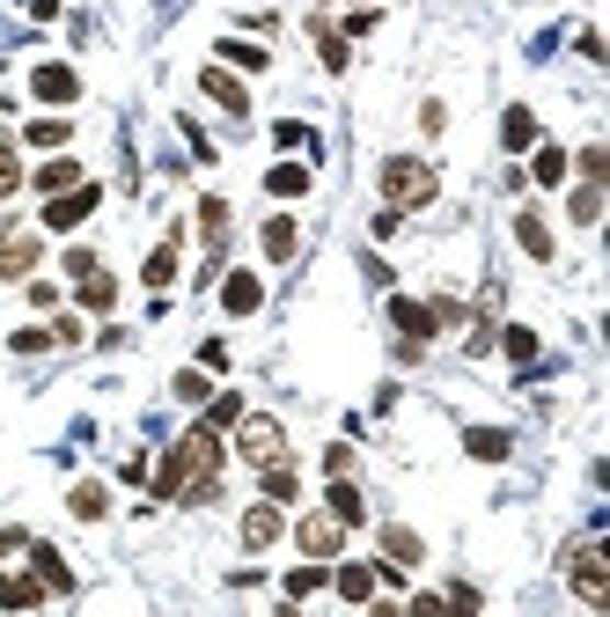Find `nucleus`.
Here are the masks:
<instances>
[{
    "label": "nucleus",
    "instance_id": "obj_17",
    "mask_svg": "<svg viewBox=\"0 0 610 617\" xmlns=\"http://www.w3.org/2000/svg\"><path fill=\"white\" fill-rule=\"evenodd\" d=\"M37 603H45L37 573H0V610H37Z\"/></svg>",
    "mask_w": 610,
    "mask_h": 617
},
{
    "label": "nucleus",
    "instance_id": "obj_32",
    "mask_svg": "<svg viewBox=\"0 0 610 617\" xmlns=\"http://www.w3.org/2000/svg\"><path fill=\"white\" fill-rule=\"evenodd\" d=\"M566 214H574L581 228H596V221H603V184H581V192L566 198Z\"/></svg>",
    "mask_w": 610,
    "mask_h": 617
},
{
    "label": "nucleus",
    "instance_id": "obj_20",
    "mask_svg": "<svg viewBox=\"0 0 610 617\" xmlns=\"http://www.w3.org/2000/svg\"><path fill=\"white\" fill-rule=\"evenodd\" d=\"M74 184H89V176H81V162H74V155H52L45 170H37V192H45V198L74 192Z\"/></svg>",
    "mask_w": 610,
    "mask_h": 617
},
{
    "label": "nucleus",
    "instance_id": "obj_34",
    "mask_svg": "<svg viewBox=\"0 0 610 617\" xmlns=\"http://www.w3.org/2000/svg\"><path fill=\"white\" fill-rule=\"evenodd\" d=\"M221 59H228V67H244V75H266V52L244 45V37H221Z\"/></svg>",
    "mask_w": 610,
    "mask_h": 617
},
{
    "label": "nucleus",
    "instance_id": "obj_18",
    "mask_svg": "<svg viewBox=\"0 0 610 617\" xmlns=\"http://www.w3.org/2000/svg\"><path fill=\"white\" fill-rule=\"evenodd\" d=\"M258 243H266V258H272V265H287L294 250H302V228H294L287 214H272V221L258 228Z\"/></svg>",
    "mask_w": 610,
    "mask_h": 617
},
{
    "label": "nucleus",
    "instance_id": "obj_19",
    "mask_svg": "<svg viewBox=\"0 0 610 617\" xmlns=\"http://www.w3.org/2000/svg\"><path fill=\"white\" fill-rule=\"evenodd\" d=\"M309 184H317V170H309V162H272V170H266V192L272 198H302Z\"/></svg>",
    "mask_w": 610,
    "mask_h": 617
},
{
    "label": "nucleus",
    "instance_id": "obj_1",
    "mask_svg": "<svg viewBox=\"0 0 610 617\" xmlns=\"http://www.w3.org/2000/svg\"><path fill=\"white\" fill-rule=\"evenodd\" d=\"M221 464H228V448H221L214 426H184L162 456V470H147L155 478V500H184V507H206L221 493Z\"/></svg>",
    "mask_w": 610,
    "mask_h": 617
},
{
    "label": "nucleus",
    "instance_id": "obj_12",
    "mask_svg": "<svg viewBox=\"0 0 610 617\" xmlns=\"http://www.w3.org/2000/svg\"><path fill=\"white\" fill-rule=\"evenodd\" d=\"M391 323L405 331V346H427V339H434V309H427V301H405V295H397L391 301Z\"/></svg>",
    "mask_w": 610,
    "mask_h": 617
},
{
    "label": "nucleus",
    "instance_id": "obj_4",
    "mask_svg": "<svg viewBox=\"0 0 610 617\" xmlns=\"http://www.w3.org/2000/svg\"><path fill=\"white\" fill-rule=\"evenodd\" d=\"M566 581H574V595H581L588 610H610V573H603V544L596 537L566 544Z\"/></svg>",
    "mask_w": 610,
    "mask_h": 617
},
{
    "label": "nucleus",
    "instance_id": "obj_10",
    "mask_svg": "<svg viewBox=\"0 0 610 617\" xmlns=\"http://www.w3.org/2000/svg\"><path fill=\"white\" fill-rule=\"evenodd\" d=\"M199 89H206V96H214L221 111H236V118L250 111V89H244L236 75H228V67H199Z\"/></svg>",
    "mask_w": 610,
    "mask_h": 617
},
{
    "label": "nucleus",
    "instance_id": "obj_45",
    "mask_svg": "<svg viewBox=\"0 0 610 617\" xmlns=\"http://www.w3.org/2000/svg\"><path fill=\"white\" fill-rule=\"evenodd\" d=\"M52 346H81V317H59V323H52Z\"/></svg>",
    "mask_w": 610,
    "mask_h": 617
},
{
    "label": "nucleus",
    "instance_id": "obj_5",
    "mask_svg": "<svg viewBox=\"0 0 610 617\" xmlns=\"http://www.w3.org/2000/svg\"><path fill=\"white\" fill-rule=\"evenodd\" d=\"M37 258H45V236L23 221H0V279H30L37 272Z\"/></svg>",
    "mask_w": 610,
    "mask_h": 617
},
{
    "label": "nucleus",
    "instance_id": "obj_46",
    "mask_svg": "<svg viewBox=\"0 0 610 617\" xmlns=\"http://www.w3.org/2000/svg\"><path fill=\"white\" fill-rule=\"evenodd\" d=\"M368 30H375V8H353V15H346V30H339V37H368Z\"/></svg>",
    "mask_w": 610,
    "mask_h": 617
},
{
    "label": "nucleus",
    "instance_id": "obj_48",
    "mask_svg": "<svg viewBox=\"0 0 610 617\" xmlns=\"http://www.w3.org/2000/svg\"><path fill=\"white\" fill-rule=\"evenodd\" d=\"M30 15H37V23H52V15H59V0H23Z\"/></svg>",
    "mask_w": 610,
    "mask_h": 617
},
{
    "label": "nucleus",
    "instance_id": "obj_13",
    "mask_svg": "<svg viewBox=\"0 0 610 617\" xmlns=\"http://www.w3.org/2000/svg\"><path fill=\"white\" fill-rule=\"evenodd\" d=\"M177 243H184V228H170L162 243L147 250V265H140V279H147V287H155V295H162V287H170V279H177Z\"/></svg>",
    "mask_w": 610,
    "mask_h": 617
},
{
    "label": "nucleus",
    "instance_id": "obj_9",
    "mask_svg": "<svg viewBox=\"0 0 610 617\" xmlns=\"http://www.w3.org/2000/svg\"><path fill=\"white\" fill-rule=\"evenodd\" d=\"M419 559H427V544L405 529V522H383V567H397V573H413Z\"/></svg>",
    "mask_w": 610,
    "mask_h": 617
},
{
    "label": "nucleus",
    "instance_id": "obj_49",
    "mask_svg": "<svg viewBox=\"0 0 610 617\" xmlns=\"http://www.w3.org/2000/svg\"><path fill=\"white\" fill-rule=\"evenodd\" d=\"M280 617H302V610H294V603H280Z\"/></svg>",
    "mask_w": 610,
    "mask_h": 617
},
{
    "label": "nucleus",
    "instance_id": "obj_21",
    "mask_svg": "<svg viewBox=\"0 0 610 617\" xmlns=\"http://www.w3.org/2000/svg\"><path fill=\"white\" fill-rule=\"evenodd\" d=\"M67 515L74 522H103V515H111V493H103L97 478H81V485L67 493Z\"/></svg>",
    "mask_w": 610,
    "mask_h": 617
},
{
    "label": "nucleus",
    "instance_id": "obj_33",
    "mask_svg": "<svg viewBox=\"0 0 610 617\" xmlns=\"http://www.w3.org/2000/svg\"><path fill=\"white\" fill-rule=\"evenodd\" d=\"M258 478H266V500H272V507L302 493V478H294V464H272V470H258Z\"/></svg>",
    "mask_w": 610,
    "mask_h": 617
},
{
    "label": "nucleus",
    "instance_id": "obj_23",
    "mask_svg": "<svg viewBox=\"0 0 610 617\" xmlns=\"http://www.w3.org/2000/svg\"><path fill=\"white\" fill-rule=\"evenodd\" d=\"M515 243L530 250L538 265H552V228H544V214H515Z\"/></svg>",
    "mask_w": 610,
    "mask_h": 617
},
{
    "label": "nucleus",
    "instance_id": "obj_30",
    "mask_svg": "<svg viewBox=\"0 0 610 617\" xmlns=\"http://www.w3.org/2000/svg\"><path fill=\"white\" fill-rule=\"evenodd\" d=\"M236 420H244V397H236V390H214V397H206V420H199V426H214V434H221V426H236Z\"/></svg>",
    "mask_w": 610,
    "mask_h": 617
},
{
    "label": "nucleus",
    "instance_id": "obj_7",
    "mask_svg": "<svg viewBox=\"0 0 610 617\" xmlns=\"http://www.w3.org/2000/svg\"><path fill=\"white\" fill-rule=\"evenodd\" d=\"M97 184H74V192H59V198H45V228L52 236H67V228H81L89 214H97Z\"/></svg>",
    "mask_w": 610,
    "mask_h": 617
},
{
    "label": "nucleus",
    "instance_id": "obj_8",
    "mask_svg": "<svg viewBox=\"0 0 610 617\" xmlns=\"http://www.w3.org/2000/svg\"><path fill=\"white\" fill-rule=\"evenodd\" d=\"M30 96H37V103H81V75L59 67V59H45V67L30 75Z\"/></svg>",
    "mask_w": 610,
    "mask_h": 617
},
{
    "label": "nucleus",
    "instance_id": "obj_50",
    "mask_svg": "<svg viewBox=\"0 0 610 617\" xmlns=\"http://www.w3.org/2000/svg\"><path fill=\"white\" fill-rule=\"evenodd\" d=\"M353 8H368V0H353Z\"/></svg>",
    "mask_w": 610,
    "mask_h": 617
},
{
    "label": "nucleus",
    "instance_id": "obj_28",
    "mask_svg": "<svg viewBox=\"0 0 610 617\" xmlns=\"http://www.w3.org/2000/svg\"><path fill=\"white\" fill-rule=\"evenodd\" d=\"M280 589H287V603H302V595H317V589H331V573H324V559H309V567H294L287 581H280Z\"/></svg>",
    "mask_w": 610,
    "mask_h": 617
},
{
    "label": "nucleus",
    "instance_id": "obj_26",
    "mask_svg": "<svg viewBox=\"0 0 610 617\" xmlns=\"http://www.w3.org/2000/svg\"><path fill=\"white\" fill-rule=\"evenodd\" d=\"M74 295H81V309H97V317H103V309H111V301H118V279H111V272H89V279H74Z\"/></svg>",
    "mask_w": 610,
    "mask_h": 617
},
{
    "label": "nucleus",
    "instance_id": "obj_47",
    "mask_svg": "<svg viewBox=\"0 0 610 617\" xmlns=\"http://www.w3.org/2000/svg\"><path fill=\"white\" fill-rule=\"evenodd\" d=\"M8 551H30V537L15 529V522H0V559H8Z\"/></svg>",
    "mask_w": 610,
    "mask_h": 617
},
{
    "label": "nucleus",
    "instance_id": "obj_39",
    "mask_svg": "<svg viewBox=\"0 0 610 617\" xmlns=\"http://www.w3.org/2000/svg\"><path fill=\"white\" fill-rule=\"evenodd\" d=\"M23 140H30V148H67V118H37Z\"/></svg>",
    "mask_w": 610,
    "mask_h": 617
},
{
    "label": "nucleus",
    "instance_id": "obj_41",
    "mask_svg": "<svg viewBox=\"0 0 610 617\" xmlns=\"http://www.w3.org/2000/svg\"><path fill=\"white\" fill-rule=\"evenodd\" d=\"M272 140H280V148H317V133H309L302 118H280V125H272Z\"/></svg>",
    "mask_w": 610,
    "mask_h": 617
},
{
    "label": "nucleus",
    "instance_id": "obj_31",
    "mask_svg": "<svg viewBox=\"0 0 610 617\" xmlns=\"http://www.w3.org/2000/svg\"><path fill=\"white\" fill-rule=\"evenodd\" d=\"M309 30H317V59L331 67V75H346V59H353V45H346L339 30H324V23H309Z\"/></svg>",
    "mask_w": 610,
    "mask_h": 617
},
{
    "label": "nucleus",
    "instance_id": "obj_44",
    "mask_svg": "<svg viewBox=\"0 0 610 617\" xmlns=\"http://www.w3.org/2000/svg\"><path fill=\"white\" fill-rule=\"evenodd\" d=\"M405 617H449V603H441V595H413V603H405Z\"/></svg>",
    "mask_w": 610,
    "mask_h": 617
},
{
    "label": "nucleus",
    "instance_id": "obj_14",
    "mask_svg": "<svg viewBox=\"0 0 610 617\" xmlns=\"http://www.w3.org/2000/svg\"><path fill=\"white\" fill-rule=\"evenodd\" d=\"M30 573L45 581V595H67V589H74V567L52 551V544H30Z\"/></svg>",
    "mask_w": 610,
    "mask_h": 617
},
{
    "label": "nucleus",
    "instance_id": "obj_38",
    "mask_svg": "<svg viewBox=\"0 0 610 617\" xmlns=\"http://www.w3.org/2000/svg\"><path fill=\"white\" fill-rule=\"evenodd\" d=\"M15 192H23V155L0 140V198H15Z\"/></svg>",
    "mask_w": 610,
    "mask_h": 617
},
{
    "label": "nucleus",
    "instance_id": "obj_27",
    "mask_svg": "<svg viewBox=\"0 0 610 617\" xmlns=\"http://www.w3.org/2000/svg\"><path fill=\"white\" fill-rule=\"evenodd\" d=\"M199 236L221 258V243H228V198H199Z\"/></svg>",
    "mask_w": 610,
    "mask_h": 617
},
{
    "label": "nucleus",
    "instance_id": "obj_22",
    "mask_svg": "<svg viewBox=\"0 0 610 617\" xmlns=\"http://www.w3.org/2000/svg\"><path fill=\"white\" fill-rule=\"evenodd\" d=\"M464 448H471V464H508V434H500V426H471L464 434Z\"/></svg>",
    "mask_w": 610,
    "mask_h": 617
},
{
    "label": "nucleus",
    "instance_id": "obj_11",
    "mask_svg": "<svg viewBox=\"0 0 610 617\" xmlns=\"http://www.w3.org/2000/svg\"><path fill=\"white\" fill-rule=\"evenodd\" d=\"M258 301H266V279H258V272H228V279H221V309H228V317H250Z\"/></svg>",
    "mask_w": 610,
    "mask_h": 617
},
{
    "label": "nucleus",
    "instance_id": "obj_6",
    "mask_svg": "<svg viewBox=\"0 0 610 617\" xmlns=\"http://www.w3.org/2000/svg\"><path fill=\"white\" fill-rule=\"evenodd\" d=\"M294 544H302V559H339V551H346V522L317 507V515L294 522Z\"/></svg>",
    "mask_w": 610,
    "mask_h": 617
},
{
    "label": "nucleus",
    "instance_id": "obj_3",
    "mask_svg": "<svg viewBox=\"0 0 610 617\" xmlns=\"http://www.w3.org/2000/svg\"><path fill=\"white\" fill-rule=\"evenodd\" d=\"M236 456H244L250 470L287 464V426L272 420V412H244V420H236Z\"/></svg>",
    "mask_w": 610,
    "mask_h": 617
},
{
    "label": "nucleus",
    "instance_id": "obj_43",
    "mask_svg": "<svg viewBox=\"0 0 610 617\" xmlns=\"http://www.w3.org/2000/svg\"><path fill=\"white\" fill-rule=\"evenodd\" d=\"M8 346H15V353H45V346H52V331H37V323H30V331H15Z\"/></svg>",
    "mask_w": 610,
    "mask_h": 617
},
{
    "label": "nucleus",
    "instance_id": "obj_2",
    "mask_svg": "<svg viewBox=\"0 0 610 617\" xmlns=\"http://www.w3.org/2000/svg\"><path fill=\"white\" fill-rule=\"evenodd\" d=\"M375 192H383V206H391V214H413V206H434L441 176H434V162H419V155H383Z\"/></svg>",
    "mask_w": 610,
    "mask_h": 617
},
{
    "label": "nucleus",
    "instance_id": "obj_25",
    "mask_svg": "<svg viewBox=\"0 0 610 617\" xmlns=\"http://www.w3.org/2000/svg\"><path fill=\"white\" fill-rule=\"evenodd\" d=\"M500 148H508V155H522V148H538V118H530V111H522V103H515L508 118H500Z\"/></svg>",
    "mask_w": 610,
    "mask_h": 617
},
{
    "label": "nucleus",
    "instance_id": "obj_16",
    "mask_svg": "<svg viewBox=\"0 0 610 617\" xmlns=\"http://www.w3.org/2000/svg\"><path fill=\"white\" fill-rule=\"evenodd\" d=\"M324 515H339L346 529H361V522H368V500L353 493V478H331V493H324Z\"/></svg>",
    "mask_w": 610,
    "mask_h": 617
},
{
    "label": "nucleus",
    "instance_id": "obj_37",
    "mask_svg": "<svg viewBox=\"0 0 610 617\" xmlns=\"http://www.w3.org/2000/svg\"><path fill=\"white\" fill-rule=\"evenodd\" d=\"M449 617H486V603H478L471 581H449Z\"/></svg>",
    "mask_w": 610,
    "mask_h": 617
},
{
    "label": "nucleus",
    "instance_id": "obj_36",
    "mask_svg": "<svg viewBox=\"0 0 610 617\" xmlns=\"http://www.w3.org/2000/svg\"><path fill=\"white\" fill-rule=\"evenodd\" d=\"M566 170H581L588 184H610V148H581L574 162H566Z\"/></svg>",
    "mask_w": 610,
    "mask_h": 617
},
{
    "label": "nucleus",
    "instance_id": "obj_24",
    "mask_svg": "<svg viewBox=\"0 0 610 617\" xmlns=\"http://www.w3.org/2000/svg\"><path fill=\"white\" fill-rule=\"evenodd\" d=\"M331 589H339L346 603H375L383 581H375V567H339V573H331Z\"/></svg>",
    "mask_w": 610,
    "mask_h": 617
},
{
    "label": "nucleus",
    "instance_id": "obj_35",
    "mask_svg": "<svg viewBox=\"0 0 610 617\" xmlns=\"http://www.w3.org/2000/svg\"><path fill=\"white\" fill-rule=\"evenodd\" d=\"M530 176H538V184H566V148H552V140H544L538 162H530Z\"/></svg>",
    "mask_w": 610,
    "mask_h": 617
},
{
    "label": "nucleus",
    "instance_id": "obj_42",
    "mask_svg": "<svg viewBox=\"0 0 610 617\" xmlns=\"http://www.w3.org/2000/svg\"><path fill=\"white\" fill-rule=\"evenodd\" d=\"M324 470H331V478H353V448L331 442V448H324Z\"/></svg>",
    "mask_w": 610,
    "mask_h": 617
},
{
    "label": "nucleus",
    "instance_id": "obj_15",
    "mask_svg": "<svg viewBox=\"0 0 610 617\" xmlns=\"http://www.w3.org/2000/svg\"><path fill=\"white\" fill-rule=\"evenodd\" d=\"M280 529H287V522H280V507H272V500H258V507L244 515V551H266V544H280Z\"/></svg>",
    "mask_w": 610,
    "mask_h": 617
},
{
    "label": "nucleus",
    "instance_id": "obj_29",
    "mask_svg": "<svg viewBox=\"0 0 610 617\" xmlns=\"http://www.w3.org/2000/svg\"><path fill=\"white\" fill-rule=\"evenodd\" d=\"M500 353H508L515 368H530V361H538V331H530V323H508V331H500Z\"/></svg>",
    "mask_w": 610,
    "mask_h": 617
},
{
    "label": "nucleus",
    "instance_id": "obj_40",
    "mask_svg": "<svg viewBox=\"0 0 610 617\" xmlns=\"http://www.w3.org/2000/svg\"><path fill=\"white\" fill-rule=\"evenodd\" d=\"M170 390L184 397V404H206V397H214V382H206V375H199V368H184V375H177V382H170Z\"/></svg>",
    "mask_w": 610,
    "mask_h": 617
}]
</instances>
